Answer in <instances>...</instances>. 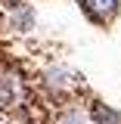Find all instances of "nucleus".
<instances>
[{"instance_id": "f257e3e1", "label": "nucleus", "mask_w": 121, "mask_h": 124, "mask_svg": "<svg viewBox=\"0 0 121 124\" xmlns=\"http://www.w3.org/2000/svg\"><path fill=\"white\" fill-rule=\"evenodd\" d=\"M40 81H44V87L53 96H75L81 87H84V81H81V75L78 71H72L68 65H53V68H47L44 75H40Z\"/></svg>"}, {"instance_id": "f03ea898", "label": "nucleus", "mask_w": 121, "mask_h": 124, "mask_svg": "<svg viewBox=\"0 0 121 124\" xmlns=\"http://www.w3.org/2000/svg\"><path fill=\"white\" fill-rule=\"evenodd\" d=\"M28 102V87L16 68L0 65V108H22Z\"/></svg>"}, {"instance_id": "7ed1b4c3", "label": "nucleus", "mask_w": 121, "mask_h": 124, "mask_svg": "<svg viewBox=\"0 0 121 124\" xmlns=\"http://www.w3.org/2000/svg\"><path fill=\"white\" fill-rule=\"evenodd\" d=\"M78 6L84 9V16L96 22V25H112L115 16L121 9V0H78Z\"/></svg>"}, {"instance_id": "20e7f679", "label": "nucleus", "mask_w": 121, "mask_h": 124, "mask_svg": "<svg viewBox=\"0 0 121 124\" xmlns=\"http://www.w3.org/2000/svg\"><path fill=\"white\" fill-rule=\"evenodd\" d=\"M9 25L16 31H28L34 25V9H31L28 3H22V0H16L13 6H9Z\"/></svg>"}, {"instance_id": "39448f33", "label": "nucleus", "mask_w": 121, "mask_h": 124, "mask_svg": "<svg viewBox=\"0 0 121 124\" xmlns=\"http://www.w3.org/2000/svg\"><path fill=\"white\" fill-rule=\"evenodd\" d=\"M87 112H90L93 124H121V112L106 106V102H99V99H93L90 106H87Z\"/></svg>"}, {"instance_id": "423d86ee", "label": "nucleus", "mask_w": 121, "mask_h": 124, "mask_svg": "<svg viewBox=\"0 0 121 124\" xmlns=\"http://www.w3.org/2000/svg\"><path fill=\"white\" fill-rule=\"evenodd\" d=\"M59 124H93V121H90V112H84L81 106H65L59 115Z\"/></svg>"}]
</instances>
